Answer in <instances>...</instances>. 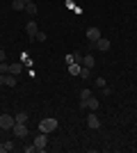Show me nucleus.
Instances as JSON below:
<instances>
[{
  "mask_svg": "<svg viewBox=\"0 0 137 153\" xmlns=\"http://www.w3.org/2000/svg\"><path fill=\"white\" fill-rule=\"evenodd\" d=\"M94 64H96V59H94V55H82V66H85V69H91Z\"/></svg>",
  "mask_w": 137,
  "mask_h": 153,
  "instance_id": "obj_11",
  "label": "nucleus"
},
{
  "mask_svg": "<svg viewBox=\"0 0 137 153\" xmlns=\"http://www.w3.org/2000/svg\"><path fill=\"white\" fill-rule=\"evenodd\" d=\"M110 39H105V37H101V39H98V41H96V44H94V48H96V51H110Z\"/></svg>",
  "mask_w": 137,
  "mask_h": 153,
  "instance_id": "obj_6",
  "label": "nucleus"
},
{
  "mask_svg": "<svg viewBox=\"0 0 137 153\" xmlns=\"http://www.w3.org/2000/svg\"><path fill=\"white\" fill-rule=\"evenodd\" d=\"M21 62L25 64V66H30V69H32V59H30V53H21Z\"/></svg>",
  "mask_w": 137,
  "mask_h": 153,
  "instance_id": "obj_16",
  "label": "nucleus"
},
{
  "mask_svg": "<svg viewBox=\"0 0 137 153\" xmlns=\"http://www.w3.org/2000/svg\"><path fill=\"white\" fill-rule=\"evenodd\" d=\"M25 12L30 14V16H34V14H37V5H34V2H25Z\"/></svg>",
  "mask_w": 137,
  "mask_h": 153,
  "instance_id": "obj_18",
  "label": "nucleus"
},
{
  "mask_svg": "<svg viewBox=\"0 0 137 153\" xmlns=\"http://www.w3.org/2000/svg\"><path fill=\"white\" fill-rule=\"evenodd\" d=\"M89 71H91V69H85V66H82V71H80V76H82V78H89Z\"/></svg>",
  "mask_w": 137,
  "mask_h": 153,
  "instance_id": "obj_23",
  "label": "nucleus"
},
{
  "mask_svg": "<svg viewBox=\"0 0 137 153\" xmlns=\"http://www.w3.org/2000/svg\"><path fill=\"white\" fill-rule=\"evenodd\" d=\"M0 73H9V64L7 62H0Z\"/></svg>",
  "mask_w": 137,
  "mask_h": 153,
  "instance_id": "obj_20",
  "label": "nucleus"
},
{
  "mask_svg": "<svg viewBox=\"0 0 137 153\" xmlns=\"http://www.w3.org/2000/svg\"><path fill=\"white\" fill-rule=\"evenodd\" d=\"M46 146H48V135L39 133L34 137V149H37V151H46Z\"/></svg>",
  "mask_w": 137,
  "mask_h": 153,
  "instance_id": "obj_2",
  "label": "nucleus"
},
{
  "mask_svg": "<svg viewBox=\"0 0 137 153\" xmlns=\"http://www.w3.org/2000/svg\"><path fill=\"white\" fill-rule=\"evenodd\" d=\"M98 39H101V30H98V27H89V30H87V41L94 46Z\"/></svg>",
  "mask_w": 137,
  "mask_h": 153,
  "instance_id": "obj_5",
  "label": "nucleus"
},
{
  "mask_svg": "<svg viewBox=\"0 0 137 153\" xmlns=\"http://www.w3.org/2000/svg\"><path fill=\"white\" fill-rule=\"evenodd\" d=\"M14 137H19V140H23V137H27V126L25 123H14Z\"/></svg>",
  "mask_w": 137,
  "mask_h": 153,
  "instance_id": "obj_4",
  "label": "nucleus"
},
{
  "mask_svg": "<svg viewBox=\"0 0 137 153\" xmlns=\"http://www.w3.org/2000/svg\"><path fill=\"white\" fill-rule=\"evenodd\" d=\"M14 123H16V119H14L12 114H0V128H2V130H12Z\"/></svg>",
  "mask_w": 137,
  "mask_h": 153,
  "instance_id": "obj_3",
  "label": "nucleus"
},
{
  "mask_svg": "<svg viewBox=\"0 0 137 153\" xmlns=\"http://www.w3.org/2000/svg\"><path fill=\"white\" fill-rule=\"evenodd\" d=\"M34 39H37V41H46V32H37V37H34Z\"/></svg>",
  "mask_w": 137,
  "mask_h": 153,
  "instance_id": "obj_21",
  "label": "nucleus"
},
{
  "mask_svg": "<svg viewBox=\"0 0 137 153\" xmlns=\"http://www.w3.org/2000/svg\"><path fill=\"white\" fill-rule=\"evenodd\" d=\"M7 151H14V142H2L0 144V153H7Z\"/></svg>",
  "mask_w": 137,
  "mask_h": 153,
  "instance_id": "obj_14",
  "label": "nucleus"
},
{
  "mask_svg": "<svg viewBox=\"0 0 137 153\" xmlns=\"http://www.w3.org/2000/svg\"><path fill=\"white\" fill-rule=\"evenodd\" d=\"M87 128H91V130L101 128V119H98L96 114H89V117H87Z\"/></svg>",
  "mask_w": 137,
  "mask_h": 153,
  "instance_id": "obj_7",
  "label": "nucleus"
},
{
  "mask_svg": "<svg viewBox=\"0 0 137 153\" xmlns=\"http://www.w3.org/2000/svg\"><path fill=\"white\" fill-rule=\"evenodd\" d=\"M14 119H16V123H25L27 121V112H16Z\"/></svg>",
  "mask_w": 137,
  "mask_h": 153,
  "instance_id": "obj_17",
  "label": "nucleus"
},
{
  "mask_svg": "<svg viewBox=\"0 0 137 153\" xmlns=\"http://www.w3.org/2000/svg\"><path fill=\"white\" fill-rule=\"evenodd\" d=\"M5 57H7V55H5V51L0 48V62H5Z\"/></svg>",
  "mask_w": 137,
  "mask_h": 153,
  "instance_id": "obj_24",
  "label": "nucleus"
},
{
  "mask_svg": "<svg viewBox=\"0 0 137 153\" xmlns=\"http://www.w3.org/2000/svg\"><path fill=\"white\" fill-rule=\"evenodd\" d=\"M96 108H98V98L89 96V98H87V110H96Z\"/></svg>",
  "mask_w": 137,
  "mask_h": 153,
  "instance_id": "obj_15",
  "label": "nucleus"
},
{
  "mask_svg": "<svg viewBox=\"0 0 137 153\" xmlns=\"http://www.w3.org/2000/svg\"><path fill=\"white\" fill-rule=\"evenodd\" d=\"M23 66H25L23 62H12L9 64V73H12V76H19V73H23Z\"/></svg>",
  "mask_w": 137,
  "mask_h": 153,
  "instance_id": "obj_8",
  "label": "nucleus"
},
{
  "mask_svg": "<svg viewBox=\"0 0 137 153\" xmlns=\"http://www.w3.org/2000/svg\"><path fill=\"white\" fill-rule=\"evenodd\" d=\"M12 7H14V12H23L25 9V0H14Z\"/></svg>",
  "mask_w": 137,
  "mask_h": 153,
  "instance_id": "obj_13",
  "label": "nucleus"
},
{
  "mask_svg": "<svg viewBox=\"0 0 137 153\" xmlns=\"http://www.w3.org/2000/svg\"><path fill=\"white\" fill-rule=\"evenodd\" d=\"M0 85H5V73H0Z\"/></svg>",
  "mask_w": 137,
  "mask_h": 153,
  "instance_id": "obj_25",
  "label": "nucleus"
},
{
  "mask_svg": "<svg viewBox=\"0 0 137 153\" xmlns=\"http://www.w3.org/2000/svg\"><path fill=\"white\" fill-rule=\"evenodd\" d=\"M5 85H7V87H16V76H12V73H5Z\"/></svg>",
  "mask_w": 137,
  "mask_h": 153,
  "instance_id": "obj_12",
  "label": "nucleus"
},
{
  "mask_svg": "<svg viewBox=\"0 0 137 153\" xmlns=\"http://www.w3.org/2000/svg\"><path fill=\"white\" fill-rule=\"evenodd\" d=\"M25 32H27V37H30V39H34V37H37V32H39L37 23H34V21H30V23L25 25Z\"/></svg>",
  "mask_w": 137,
  "mask_h": 153,
  "instance_id": "obj_9",
  "label": "nucleus"
},
{
  "mask_svg": "<svg viewBox=\"0 0 137 153\" xmlns=\"http://www.w3.org/2000/svg\"><path fill=\"white\" fill-rule=\"evenodd\" d=\"M96 87H107V85H105V78H96Z\"/></svg>",
  "mask_w": 137,
  "mask_h": 153,
  "instance_id": "obj_22",
  "label": "nucleus"
},
{
  "mask_svg": "<svg viewBox=\"0 0 137 153\" xmlns=\"http://www.w3.org/2000/svg\"><path fill=\"white\" fill-rule=\"evenodd\" d=\"M57 126H59L57 119H53V117H50V119H44V121L39 123V133H46V135H48V133H55Z\"/></svg>",
  "mask_w": 137,
  "mask_h": 153,
  "instance_id": "obj_1",
  "label": "nucleus"
},
{
  "mask_svg": "<svg viewBox=\"0 0 137 153\" xmlns=\"http://www.w3.org/2000/svg\"><path fill=\"white\" fill-rule=\"evenodd\" d=\"M89 96H91V91H89V89H82V91H80V101H87Z\"/></svg>",
  "mask_w": 137,
  "mask_h": 153,
  "instance_id": "obj_19",
  "label": "nucleus"
},
{
  "mask_svg": "<svg viewBox=\"0 0 137 153\" xmlns=\"http://www.w3.org/2000/svg\"><path fill=\"white\" fill-rule=\"evenodd\" d=\"M80 71H82V64H80V62L69 64V73H71V76H80Z\"/></svg>",
  "mask_w": 137,
  "mask_h": 153,
  "instance_id": "obj_10",
  "label": "nucleus"
}]
</instances>
